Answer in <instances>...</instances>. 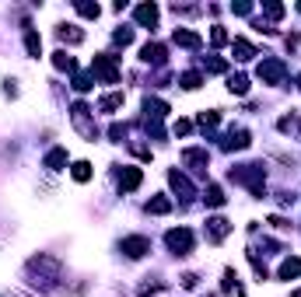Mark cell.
<instances>
[{
	"label": "cell",
	"mask_w": 301,
	"mask_h": 297,
	"mask_svg": "<svg viewBox=\"0 0 301 297\" xmlns=\"http://www.w3.org/2000/svg\"><path fill=\"white\" fill-rule=\"evenodd\" d=\"M168 248L175 252V256H189V248H193V235L179 227V231H168Z\"/></svg>",
	"instance_id": "6da1fadb"
},
{
	"label": "cell",
	"mask_w": 301,
	"mask_h": 297,
	"mask_svg": "<svg viewBox=\"0 0 301 297\" xmlns=\"http://www.w3.org/2000/svg\"><path fill=\"white\" fill-rule=\"evenodd\" d=\"M147 248H151V241H147V238H126V241H123V252H126V256H144V252H147Z\"/></svg>",
	"instance_id": "7a4b0ae2"
},
{
	"label": "cell",
	"mask_w": 301,
	"mask_h": 297,
	"mask_svg": "<svg viewBox=\"0 0 301 297\" xmlns=\"http://www.w3.org/2000/svg\"><path fill=\"white\" fill-rule=\"evenodd\" d=\"M280 74H284V67L277 63V59H270V63L259 67V77H266V80H280Z\"/></svg>",
	"instance_id": "3957f363"
},
{
	"label": "cell",
	"mask_w": 301,
	"mask_h": 297,
	"mask_svg": "<svg viewBox=\"0 0 301 297\" xmlns=\"http://www.w3.org/2000/svg\"><path fill=\"white\" fill-rule=\"evenodd\" d=\"M137 21H141V25H154V21H158V7H154V4L137 7Z\"/></svg>",
	"instance_id": "277c9868"
},
{
	"label": "cell",
	"mask_w": 301,
	"mask_h": 297,
	"mask_svg": "<svg viewBox=\"0 0 301 297\" xmlns=\"http://www.w3.org/2000/svg\"><path fill=\"white\" fill-rule=\"evenodd\" d=\"M228 231H231V227H228V220H221V217H214V220H210V238H214V241H221V238L228 235Z\"/></svg>",
	"instance_id": "5b68a950"
},
{
	"label": "cell",
	"mask_w": 301,
	"mask_h": 297,
	"mask_svg": "<svg viewBox=\"0 0 301 297\" xmlns=\"http://www.w3.org/2000/svg\"><path fill=\"white\" fill-rule=\"evenodd\" d=\"M119 185L123 189H137V185H141V168H126V175H123Z\"/></svg>",
	"instance_id": "8992f818"
},
{
	"label": "cell",
	"mask_w": 301,
	"mask_h": 297,
	"mask_svg": "<svg viewBox=\"0 0 301 297\" xmlns=\"http://www.w3.org/2000/svg\"><path fill=\"white\" fill-rule=\"evenodd\" d=\"M298 273H301V259H287V262L280 266V277H284V280L298 277Z\"/></svg>",
	"instance_id": "52a82bcc"
},
{
	"label": "cell",
	"mask_w": 301,
	"mask_h": 297,
	"mask_svg": "<svg viewBox=\"0 0 301 297\" xmlns=\"http://www.w3.org/2000/svg\"><path fill=\"white\" fill-rule=\"evenodd\" d=\"M144 59H147V63H151V59H161L165 56V49H161L158 42H147V46H144V53H141Z\"/></svg>",
	"instance_id": "ba28073f"
},
{
	"label": "cell",
	"mask_w": 301,
	"mask_h": 297,
	"mask_svg": "<svg viewBox=\"0 0 301 297\" xmlns=\"http://www.w3.org/2000/svg\"><path fill=\"white\" fill-rule=\"evenodd\" d=\"M74 178H77V182H88V178H91V164H88V161H77V164H74Z\"/></svg>",
	"instance_id": "9c48e42d"
},
{
	"label": "cell",
	"mask_w": 301,
	"mask_h": 297,
	"mask_svg": "<svg viewBox=\"0 0 301 297\" xmlns=\"http://www.w3.org/2000/svg\"><path fill=\"white\" fill-rule=\"evenodd\" d=\"M147 210H151V214H168V210H172V203H168V199H151V203H147Z\"/></svg>",
	"instance_id": "30bf717a"
},
{
	"label": "cell",
	"mask_w": 301,
	"mask_h": 297,
	"mask_svg": "<svg viewBox=\"0 0 301 297\" xmlns=\"http://www.w3.org/2000/svg\"><path fill=\"white\" fill-rule=\"evenodd\" d=\"M25 46H28V53H32V56H39L42 42H39V35H35V32H28V35H25Z\"/></svg>",
	"instance_id": "8fae6325"
},
{
	"label": "cell",
	"mask_w": 301,
	"mask_h": 297,
	"mask_svg": "<svg viewBox=\"0 0 301 297\" xmlns=\"http://www.w3.org/2000/svg\"><path fill=\"white\" fill-rule=\"evenodd\" d=\"M207 203H210V206H221V203H224V193L217 189V185H210V189H207Z\"/></svg>",
	"instance_id": "7c38bea8"
},
{
	"label": "cell",
	"mask_w": 301,
	"mask_h": 297,
	"mask_svg": "<svg viewBox=\"0 0 301 297\" xmlns=\"http://www.w3.org/2000/svg\"><path fill=\"white\" fill-rule=\"evenodd\" d=\"M228 88H231L235 95H245V91H249V80H245V77H231V80H228Z\"/></svg>",
	"instance_id": "4fadbf2b"
},
{
	"label": "cell",
	"mask_w": 301,
	"mask_h": 297,
	"mask_svg": "<svg viewBox=\"0 0 301 297\" xmlns=\"http://www.w3.org/2000/svg\"><path fill=\"white\" fill-rule=\"evenodd\" d=\"M123 105V95H105V98H102V109H105V112H112V109H119Z\"/></svg>",
	"instance_id": "5bb4252c"
},
{
	"label": "cell",
	"mask_w": 301,
	"mask_h": 297,
	"mask_svg": "<svg viewBox=\"0 0 301 297\" xmlns=\"http://www.w3.org/2000/svg\"><path fill=\"white\" fill-rule=\"evenodd\" d=\"M63 161H67V154H63V151H53V154L46 158V168H53V172H56V168H60Z\"/></svg>",
	"instance_id": "9a60e30c"
},
{
	"label": "cell",
	"mask_w": 301,
	"mask_h": 297,
	"mask_svg": "<svg viewBox=\"0 0 301 297\" xmlns=\"http://www.w3.org/2000/svg\"><path fill=\"white\" fill-rule=\"evenodd\" d=\"M175 42H179V46H196V35H193V32H175Z\"/></svg>",
	"instance_id": "2e32d148"
},
{
	"label": "cell",
	"mask_w": 301,
	"mask_h": 297,
	"mask_svg": "<svg viewBox=\"0 0 301 297\" xmlns=\"http://www.w3.org/2000/svg\"><path fill=\"white\" fill-rule=\"evenodd\" d=\"M53 63H56L60 70H74V59L67 56V53H56V59H53Z\"/></svg>",
	"instance_id": "e0dca14e"
},
{
	"label": "cell",
	"mask_w": 301,
	"mask_h": 297,
	"mask_svg": "<svg viewBox=\"0 0 301 297\" xmlns=\"http://www.w3.org/2000/svg\"><path fill=\"white\" fill-rule=\"evenodd\" d=\"M77 11L84 14V18H98V4H81Z\"/></svg>",
	"instance_id": "ac0fdd59"
},
{
	"label": "cell",
	"mask_w": 301,
	"mask_h": 297,
	"mask_svg": "<svg viewBox=\"0 0 301 297\" xmlns=\"http://www.w3.org/2000/svg\"><path fill=\"white\" fill-rule=\"evenodd\" d=\"M294 297H301V290H294Z\"/></svg>",
	"instance_id": "d6986e66"
}]
</instances>
